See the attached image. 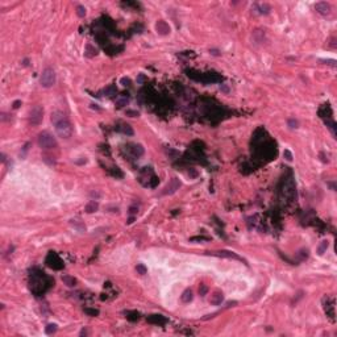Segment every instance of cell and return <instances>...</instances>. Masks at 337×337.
Instances as JSON below:
<instances>
[{
	"instance_id": "ac0fdd59",
	"label": "cell",
	"mask_w": 337,
	"mask_h": 337,
	"mask_svg": "<svg viewBox=\"0 0 337 337\" xmlns=\"http://www.w3.org/2000/svg\"><path fill=\"white\" fill-rule=\"evenodd\" d=\"M116 104H117V107H125V106H128V104H129V99H128V98H121V99L117 100Z\"/></svg>"
},
{
	"instance_id": "3957f363",
	"label": "cell",
	"mask_w": 337,
	"mask_h": 337,
	"mask_svg": "<svg viewBox=\"0 0 337 337\" xmlns=\"http://www.w3.org/2000/svg\"><path fill=\"white\" fill-rule=\"evenodd\" d=\"M40 83L41 86L45 88H50L55 84V72L53 69L50 67H46L45 70L42 71L41 74V78H40Z\"/></svg>"
},
{
	"instance_id": "5bb4252c",
	"label": "cell",
	"mask_w": 337,
	"mask_h": 337,
	"mask_svg": "<svg viewBox=\"0 0 337 337\" xmlns=\"http://www.w3.org/2000/svg\"><path fill=\"white\" fill-rule=\"evenodd\" d=\"M71 224L74 225V227L78 229L79 232H84V231H86V225L83 224L81 220H71Z\"/></svg>"
},
{
	"instance_id": "2e32d148",
	"label": "cell",
	"mask_w": 337,
	"mask_h": 337,
	"mask_svg": "<svg viewBox=\"0 0 337 337\" xmlns=\"http://www.w3.org/2000/svg\"><path fill=\"white\" fill-rule=\"evenodd\" d=\"M182 300L185 302V303H188V302L192 300V291H191V290H186L185 293H183V295H182Z\"/></svg>"
},
{
	"instance_id": "9a60e30c",
	"label": "cell",
	"mask_w": 337,
	"mask_h": 337,
	"mask_svg": "<svg viewBox=\"0 0 337 337\" xmlns=\"http://www.w3.org/2000/svg\"><path fill=\"white\" fill-rule=\"evenodd\" d=\"M57 329H58L57 324H47L46 328H45V333L46 335H53V333L57 332Z\"/></svg>"
},
{
	"instance_id": "ffe728a7",
	"label": "cell",
	"mask_w": 337,
	"mask_h": 337,
	"mask_svg": "<svg viewBox=\"0 0 337 337\" xmlns=\"http://www.w3.org/2000/svg\"><path fill=\"white\" fill-rule=\"evenodd\" d=\"M76 13H78L79 17H84L86 16V8L82 5H78L76 7Z\"/></svg>"
},
{
	"instance_id": "484cf974",
	"label": "cell",
	"mask_w": 337,
	"mask_h": 337,
	"mask_svg": "<svg viewBox=\"0 0 337 337\" xmlns=\"http://www.w3.org/2000/svg\"><path fill=\"white\" fill-rule=\"evenodd\" d=\"M86 312H87V314H90V315H98L99 314V311L98 310H86Z\"/></svg>"
},
{
	"instance_id": "cb8c5ba5",
	"label": "cell",
	"mask_w": 337,
	"mask_h": 337,
	"mask_svg": "<svg viewBox=\"0 0 337 337\" xmlns=\"http://www.w3.org/2000/svg\"><path fill=\"white\" fill-rule=\"evenodd\" d=\"M127 115H130L132 117H136V116H138L140 113H138L137 111H127Z\"/></svg>"
},
{
	"instance_id": "ba28073f",
	"label": "cell",
	"mask_w": 337,
	"mask_h": 337,
	"mask_svg": "<svg viewBox=\"0 0 337 337\" xmlns=\"http://www.w3.org/2000/svg\"><path fill=\"white\" fill-rule=\"evenodd\" d=\"M328 246H329L328 240H323L320 244H319V246H317V254H319V256H323V254H324V253L326 252Z\"/></svg>"
},
{
	"instance_id": "d6986e66",
	"label": "cell",
	"mask_w": 337,
	"mask_h": 337,
	"mask_svg": "<svg viewBox=\"0 0 337 337\" xmlns=\"http://www.w3.org/2000/svg\"><path fill=\"white\" fill-rule=\"evenodd\" d=\"M217 254L221 256V257H228V258H232V257H233V258H238V257L236 256V254H233V253H231V252H224V250H223V252H219Z\"/></svg>"
},
{
	"instance_id": "6da1fadb",
	"label": "cell",
	"mask_w": 337,
	"mask_h": 337,
	"mask_svg": "<svg viewBox=\"0 0 337 337\" xmlns=\"http://www.w3.org/2000/svg\"><path fill=\"white\" fill-rule=\"evenodd\" d=\"M51 123L55 127V132L61 138H70L72 134V127L69 119L60 111L51 113Z\"/></svg>"
},
{
	"instance_id": "83f0119b",
	"label": "cell",
	"mask_w": 337,
	"mask_h": 337,
	"mask_svg": "<svg viewBox=\"0 0 337 337\" xmlns=\"http://www.w3.org/2000/svg\"><path fill=\"white\" fill-rule=\"evenodd\" d=\"M136 212H137V208H134V207H130V208H129V213H130V215H134Z\"/></svg>"
},
{
	"instance_id": "4316f807",
	"label": "cell",
	"mask_w": 337,
	"mask_h": 337,
	"mask_svg": "<svg viewBox=\"0 0 337 337\" xmlns=\"http://www.w3.org/2000/svg\"><path fill=\"white\" fill-rule=\"evenodd\" d=\"M121 83H123L124 86H129V83H130V82H129V79H127V78H123V79H121Z\"/></svg>"
},
{
	"instance_id": "f546056e",
	"label": "cell",
	"mask_w": 337,
	"mask_h": 337,
	"mask_svg": "<svg viewBox=\"0 0 337 337\" xmlns=\"http://www.w3.org/2000/svg\"><path fill=\"white\" fill-rule=\"evenodd\" d=\"M83 335H87V331H86V329H82V332H81V336H83Z\"/></svg>"
},
{
	"instance_id": "52a82bcc",
	"label": "cell",
	"mask_w": 337,
	"mask_h": 337,
	"mask_svg": "<svg viewBox=\"0 0 337 337\" xmlns=\"http://www.w3.org/2000/svg\"><path fill=\"white\" fill-rule=\"evenodd\" d=\"M223 299H224L223 293H220V291H215L213 295H211L210 302H211V304H213V305H219V304H221Z\"/></svg>"
},
{
	"instance_id": "d4e9b609",
	"label": "cell",
	"mask_w": 337,
	"mask_h": 337,
	"mask_svg": "<svg viewBox=\"0 0 337 337\" xmlns=\"http://www.w3.org/2000/svg\"><path fill=\"white\" fill-rule=\"evenodd\" d=\"M199 293H200V295H206L207 294V287L206 286H201L199 288Z\"/></svg>"
},
{
	"instance_id": "5b68a950",
	"label": "cell",
	"mask_w": 337,
	"mask_h": 337,
	"mask_svg": "<svg viewBox=\"0 0 337 337\" xmlns=\"http://www.w3.org/2000/svg\"><path fill=\"white\" fill-rule=\"evenodd\" d=\"M180 187V182L178 178H173L169 182V185L163 188L162 191V195H173L174 192H176V190H179Z\"/></svg>"
},
{
	"instance_id": "7a4b0ae2",
	"label": "cell",
	"mask_w": 337,
	"mask_h": 337,
	"mask_svg": "<svg viewBox=\"0 0 337 337\" xmlns=\"http://www.w3.org/2000/svg\"><path fill=\"white\" fill-rule=\"evenodd\" d=\"M38 145L44 150H51V149L57 148V140L49 132H41L38 134Z\"/></svg>"
},
{
	"instance_id": "4fadbf2b",
	"label": "cell",
	"mask_w": 337,
	"mask_h": 337,
	"mask_svg": "<svg viewBox=\"0 0 337 337\" xmlns=\"http://www.w3.org/2000/svg\"><path fill=\"white\" fill-rule=\"evenodd\" d=\"M104 95L106 96H108V98H111V96H113L115 93L117 92V90H116V86H113V84H111V86H108V87H106L104 88Z\"/></svg>"
},
{
	"instance_id": "8992f818",
	"label": "cell",
	"mask_w": 337,
	"mask_h": 337,
	"mask_svg": "<svg viewBox=\"0 0 337 337\" xmlns=\"http://www.w3.org/2000/svg\"><path fill=\"white\" fill-rule=\"evenodd\" d=\"M315 9H316V11H317L319 13H320V15H323V16H326V15H329V13H331V5H329L326 2H319V3H316Z\"/></svg>"
},
{
	"instance_id": "30bf717a",
	"label": "cell",
	"mask_w": 337,
	"mask_h": 337,
	"mask_svg": "<svg viewBox=\"0 0 337 337\" xmlns=\"http://www.w3.org/2000/svg\"><path fill=\"white\" fill-rule=\"evenodd\" d=\"M99 208V204H98V201H95V200H91L90 201V203L87 204V206H86V212H88V213H92V212H95L96 210H98Z\"/></svg>"
},
{
	"instance_id": "277c9868",
	"label": "cell",
	"mask_w": 337,
	"mask_h": 337,
	"mask_svg": "<svg viewBox=\"0 0 337 337\" xmlns=\"http://www.w3.org/2000/svg\"><path fill=\"white\" fill-rule=\"evenodd\" d=\"M44 119V108L41 106H36L29 112V121L32 125H40Z\"/></svg>"
},
{
	"instance_id": "8fae6325",
	"label": "cell",
	"mask_w": 337,
	"mask_h": 337,
	"mask_svg": "<svg viewBox=\"0 0 337 337\" xmlns=\"http://www.w3.org/2000/svg\"><path fill=\"white\" fill-rule=\"evenodd\" d=\"M117 129H119L120 132H123L124 134H128V136H132V134H133V129H132V127L128 125V124H121V127H119Z\"/></svg>"
},
{
	"instance_id": "f1b7e54d",
	"label": "cell",
	"mask_w": 337,
	"mask_h": 337,
	"mask_svg": "<svg viewBox=\"0 0 337 337\" xmlns=\"http://www.w3.org/2000/svg\"><path fill=\"white\" fill-rule=\"evenodd\" d=\"M20 104H21V102H20V100H17V102H15V103H13V108H19V107H20Z\"/></svg>"
},
{
	"instance_id": "44dd1931",
	"label": "cell",
	"mask_w": 337,
	"mask_h": 337,
	"mask_svg": "<svg viewBox=\"0 0 337 337\" xmlns=\"http://www.w3.org/2000/svg\"><path fill=\"white\" fill-rule=\"evenodd\" d=\"M136 270H137V273L138 274H141V275H144V274H146V267H145L144 265H142V263H140V265H137V267H136Z\"/></svg>"
},
{
	"instance_id": "9c48e42d",
	"label": "cell",
	"mask_w": 337,
	"mask_h": 337,
	"mask_svg": "<svg viewBox=\"0 0 337 337\" xmlns=\"http://www.w3.org/2000/svg\"><path fill=\"white\" fill-rule=\"evenodd\" d=\"M155 28H157V30H158V32L161 33V34H167V33L170 32V28L166 25V24L163 23V21H158L157 25H155Z\"/></svg>"
},
{
	"instance_id": "7c38bea8",
	"label": "cell",
	"mask_w": 337,
	"mask_h": 337,
	"mask_svg": "<svg viewBox=\"0 0 337 337\" xmlns=\"http://www.w3.org/2000/svg\"><path fill=\"white\" fill-rule=\"evenodd\" d=\"M62 282H63L66 286H69V287H74L75 283H76V280L72 277H70V275H63V277H62Z\"/></svg>"
},
{
	"instance_id": "603a6c76",
	"label": "cell",
	"mask_w": 337,
	"mask_h": 337,
	"mask_svg": "<svg viewBox=\"0 0 337 337\" xmlns=\"http://www.w3.org/2000/svg\"><path fill=\"white\" fill-rule=\"evenodd\" d=\"M283 157H286V159H287L288 162H291V161H293V154H291V153L288 152V150H284V153H283Z\"/></svg>"
},
{
	"instance_id": "e0dca14e",
	"label": "cell",
	"mask_w": 337,
	"mask_h": 337,
	"mask_svg": "<svg viewBox=\"0 0 337 337\" xmlns=\"http://www.w3.org/2000/svg\"><path fill=\"white\" fill-rule=\"evenodd\" d=\"M132 152H133L134 155H141L142 153H144V148H142L141 145H134L133 149H132Z\"/></svg>"
},
{
	"instance_id": "7402d4cb",
	"label": "cell",
	"mask_w": 337,
	"mask_h": 337,
	"mask_svg": "<svg viewBox=\"0 0 337 337\" xmlns=\"http://www.w3.org/2000/svg\"><path fill=\"white\" fill-rule=\"evenodd\" d=\"M298 125H299V123H298L296 120H294V119H290V120H288V127L293 128V129H294V128H298Z\"/></svg>"
}]
</instances>
